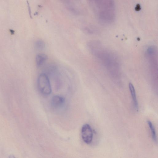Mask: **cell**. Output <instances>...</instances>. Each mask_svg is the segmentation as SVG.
<instances>
[{
  "instance_id": "3",
  "label": "cell",
  "mask_w": 158,
  "mask_h": 158,
  "mask_svg": "<svg viewBox=\"0 0 158 158\" xmlns=\"http://www.w3.org/2000/svg\"><path fill=\"white\" fill-rule=\"evenodd\" d=\"M37 86L40 92L44 95H48L52 92V88L47 75L45 73L38 76L37 80Z\"/></svg>"
},
{
  "instance_id": "10",
  "label": "cell",
  "mask_w": 158,
  "mask_h": 158,
  "mask_svg": "<svg viewBox=\"0 0 158 158\" xmlns=\"http://www.w3.org/2000/svg\"><path fill=\"white\" fill-rule=\"evenodd\" d=\"M135 10L137 11H139L141 9V6L139 4H137L135 8Z\"/></svg>"
},
{
  "instance_id": "5",
  "label": "cell",
  "mask_w": 158,
  "mask_h": 158,
  "mask_svg": "<svg viewBox=\"0 0 158 158\" xmlns=\"http://www.w3.org/2000/svg\"><path fill=\"white\" fill-rule=\"evenodd\" d=\"M65 103V98L60 95H55L53 97L52 99V105L56 108H61L64 106Z\"/></svg>"
},
{
  "instance_id": "4",
  "label": "cell",
  "mask_w": 158,
  "mask_h": 158,
  "mask_svg": "<svg viewBox=\"0 0 158 158\" xmlns=\"http://www.w3.org/2000/svg\"><path fill=\"white\" fill-rule=\"evenodd\" d=\"M93 132L90 125L86 124H84L81 129V136L83 142L86 144H91L93 139Z\"/></svg>"
},
{
  "instance_id": "7",
  "label": "cell",
  "mask_w": 158,
  "mask_h": 158,
  "mask_svg": "<svg viewBox=\"0 0 158 158\" xmlns=\"http://www.w3.org/2000/svg\"><path fill=\"white\" fill-rule=\"evenodd\" d=\"M48 58V57L46 54H37L36 57L37 66L38 67L41 66L45 63Z\"/></svg>"
},
{
  "instance_id": "9",
  "label": "cell",
  "mask_w": 158,
  "mask_h": 158,
  "mask_svg": "<svg viewBox=\"0 0 158 158\" xmlns=\"http://www.w3.org/2000/svg\"><path fill=\"white\" fill-rule=\"evenodd\" d=\"M45 43L42 40H38L35 43V47L37 50L42 51L45 48Z\"/></svg>"
},
{
  "instance_id": "6",
  "label": "cell",
  "mask_w": 158,
  "mask_h": 158,
  "mask_svg": "<svg viewBox=\"0 0 158 158\" xmlns=\"http://www.w3.org/2000/svg\"><path fill=\"white\" fill-rule=\"evenodd\" d=\"M129 88L135 110L137 112H138L139 109L136 91L133 85L131 83L129 84Z\"/></svg>"
},
{
  "instance_id": "8",
  "label": "cell",
  "mask_w": 158,
  "mask_h": 158,
  "mask_svg": "<svg viewBox=\"0 0 158 158\" xmlns=\"http://www.w3.org/2000/svg\"><path fill=\"white\" fill-rule=\"evenodd\" d=\"M147 123L149 126L151 132L152 139L154 142H156L157 141V138L155 128L151 121H148Z\"/></svg>"
},
{
  "instance_id": "1",
  "label": "cell",
  "mask_w": 158,
  "mask_h": 158,
  "mask_svg": "<svg viewBox=\"0 0 158 158\" xmlns=\"http://www.w3.org/2000/svg\"><path fill=\"white\" fill-rule=\"evenodd\" d=\"M92 55L103 66L110 76L116 80L121 78V66L116 55L104 47L100 42L92 41L87 44Z\"/></svg>"
},
{
  "instance_id": "2",
  "label": "cell",
  "mask_w": 158,
  "mask_h": 158,
  "mask_svg": "<svg viewBox=\"0 0 158 158\" xmlns=\"http://www.w3.org/2000/svg\"><path fill=\"white\" fill-rule=\"evenodd\" d=\"M146 57L149 65L152 82L156 84L158 82V55L156 47H148L146 51Z\"/></svg>"
}]
</instances>
